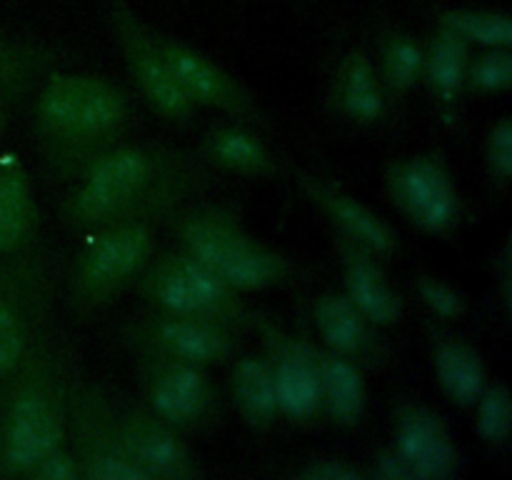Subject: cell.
<instances>
[{
  "label": "cell",
  "mask_w": 512,
  "mask_h": 480,
  "mask_svg": "<svg viewBox=\"0 0 512 480\" xmlns=\"http://www.w3.org/2000/svg\"><path fill=\"white\" fill-rule=\"evenodd\" d=\"M35 205L28 180L20 170L0 173V253H10L28 238L33 228Z\"/></svg>",
  "instance_id": "7402d4cb"
},
{
  "label": "cell",
  "mask_w": 512,
  "mask_h": 480,
  "mask_svg": "<svg viewBox=\"0 0 512 480\" xmlns=\"http://www.w3.org/2000/svg\"><path fill=\"white\" fill-rule=\"evenodd\" d=\"M433 365L443 393L460 408H473L488 385L478 350L460 338H445L435 348Z\"/></svg>",
  "instance_id": "2e32d148"
},
{
  "label": "cell",
  "mask_w": 512,
  "mask_h": 480,
  "mask_svg": "<svg viewBox=\"0 0 512 480\" xmlns=\"http://www.w3.org/2000/svg\"><path fill=\"white\" fill-rule=\"evenodd\" d=\"M475 430L480 440L493 448L508 443L512 433V400L505 383L485 385L480 398L475 400Z\"/></svg>",
  "instance_id": "484cf974"
},
{
  "label": "cell",
  "mask_w": 512,
  "mask_h": 480,
  "mask_svg": "<svg viewBox=\"0 0 512 480\" xmlns=\"http://www.w3.org/2000/svg\"><path fill=\"white\" fill-rule=\"evenodd\" d=\"M273 390L278 413L293 420H310L323 408V378H320V358L308 348L283 350L273 365Z\"/></svg>",
  "instance_id": "4fadbf2b"
},
{
  "label": "cell",
  "mask_w": 512,
  "mask_h": 480,
  "mask_svg": "<svg viewBox=\"0 0 512 480\" xmlns=\"http://www.w3.org/2000/svg\"><path fill=\"white\" fill-rule=\"evenodd\" d=\"M3 128H5V113L3 108H0V133H3Z\"/></svg>",
  "instance_id": "d590c367"
},
{
  "label": "cell",
  "mask_w": 512,
  "mask_h": 480,
  "mask_svg": "<svg viewBox=\"0 0 512 480\" xmlns=\"http://www.w3.org/2000/svg\"><path fill=\"white\" fill-rule=\"evenodd\" d=\"M158 48L190 103L223 108L238 115L248 113L250 105L243 90L213 60L200 55L198 50L188 48V45L175 43V40H163V43H158Z\"/></svg>",
  "instance_id": "30bf717a"
},
{
  "label": "cell",
  "mask_w": 512,
  "mask_h": 480,
  "mask_svg": "<svg viewBox=\"0 0 512 480\" xmlns=\"http://www.w3.org/2000/svg\"><path fill=\"white\" fill-rule=\"evenodd\" d=\"M320 378H323V405L340 425H355L365 408V383L353 360L343 355H323L320 358Z\"/></svg>",
  "instance_id": "d6986e66"
},
{
  "label": "cell",
  "mask_w": 512,
  "mask_h": 480,
  "mask_svg": "<svg viewBox=\"0 0 512 480\" xmlns=\"http://www.w3.org/2000/svg\"><path fill=\"white\" fill-rule=\"evenodd\" d=\"M28 475L33 478H43V480H75L80 475L78 463H75L70 455H65L63 450H53V453L45 455Z\"/></svg>",
  "instance_id": "d6a6232c"
},
{
  "label": "cell",
  "mask_w": 512,
  "mask_h": 480,
  "mask_svg": "<svg viewBox=\"0 0 512 480\" xmlns=\"http://www.w3.org/2000/svg\"><path fill=\"white\" fill-rule=\"evenodd\" d=\"M38 120L60 138H105L123 125L125 98L93 75H58L40 93Z\"/></svg>",
  "instance_id": "7a4b0ae2"
},
{
  "label": "cell",
  "mask_w": 512,
  "mask_h": 480,
  "mask_svg": "<svg viewBox=\"0 0 512 480\" xmlns=\"http://www.w3.org/2000/svg\"><path fill=\"white\" fill-rule=\"evenodd\" d=\"M85 465H88L85 473L95 480H148L145 470L120 445L95 450L93 455H88Z\"/></svg>",
  "instance_id": "f546056e"
},
{
  "label": "cell",
  "mask_w": 512,
  "mask_h": 480,
  "mask_svg": "<svg viewBox=\"0 0 512 480\" xmlns=\"http://www.w3.org/2000/svg\"><path fill=\"white\" fill-rule=\"evenodd\" d=\"M153 248L143 223H125L100 235L80 260V285L90 298H103L140 270Z\"/></svg>",
  "instance_id": "9c48e42d"
},
{
  "label": "cell",
  "mask_w": 512,
  "mask_h": 480,
  "mask_svg": "<svg viewBox=\"0 0 512 480\" xmlns=\"http://www.w3.org/2000/svg\"><path fill=\"white\" fill-rule=\"evenodd\" d=\"M233 393L240 413L250 425H270L278 403L273 390V370L260 358H243L233 368Z\"/></svg>",
  "instance_id": "44dd1931"
},
{
  "label": "cell",
  "mask_w": 512,
  "mask_h": 480,
  "mask_svg": "<svg viewBox=\"0 0 512 480\" xmlns=\"http://www.w3.org/2000/svg\"><path fill=\"white\" fill-rule=\"evenodd\" d=\"M145 293L163 313L223 323L240 313L235 290L193 255H168L145 278Z\"/></svg>",
  "instance_id": "3957f363"
},
{
  "label": "cell",
  "mask_w": 512,
  "mask_h": 480,
  "mask_svg": "<svg viewBox=\"0 0 512 480\" xmlns=\"http://www.w3.org/2000/svg\"><path fill=\"white\" fill-rule=\"evenodd\" d=\"M208 405V380L195 363L168 358L150 380V408L155 418L173 425H190Z\"/></svg>",
  "instance_id": "8fae6325"
},
{
  "label": "cell",
  "mask_w": 512,
  "mask_h": 480,
  "mask_svg": "<svg viewBox=\"0 0 512 480\" xmlns=\"http://www.w3.org/2000/svg\"><path fill=\"white\" fill-rule=\"evenodd\" d=\"M393 453L410 470L413 480H445L458 473V448L440 415L425 405H410L400 413Z\"/></svg>",
  "instance_id": "52a82bcc"
},
{
  "label": "cell",
  "mask_w": 512,
  "mask_h": 480,
  "mask_svg": "<svg viewBox=\"0 0 512 480\" xmlns=\"http://www.w3.org/2000/svg\"><path fill=\"white\" fill-rule=\"evenodd\" d=\"M318 198L323 203V208L328 210L330 218H333V223L358 248L368 250V253H393L398 240H395V233L390 230V225L378 213L365 208L363 203H358L350 195L335 193V190H320Z\"/></svg>",
  "instance_id": "e0dca14e"
},
{
  "label": "cell",
  "mask_w": 512,
  "mask_h": 480,
  "mask_svg": "<svg viewBox=\"0 0 512 480\" xmlns=\"http://www.w3.org/2000/svg\"><path fill=\"white\" fill-rule=\"evenodd\" d=\"M375 475L383 480H413L410 470L405 468L403 460L390 450V453H383L378 458V468H375Z\"/></svg>",
  "instance_id": "e575fe53"
},
{
  "label": "cell",
  "mask_w": 512,
  "mask_h": 480,
  "mask_svg": "<svg viewBox=\"0 0 512 480\" xmlns=\"http://www.w3.org/2000/svg\"><path fill=\"white\" fill-rule=\"evenodd\" d=\"M390 193L398 208L425 233L445 235L458 225V190L445 165L430 155L400 163L390 175Z\"/></svg>",
  "instance_id": "277c9868"
},
{
  "label": "cell",
  "mask_w": 512,
  "mask_h": 480,
  "mask_svg": "<svg viewBox=\"0 0 512 480\" xmlns=\"http://www.w3.org/2000/svg\"><path fill=\"white\" fill-rule=\"evenodd\" d=\"M425 68V53L410 35H395L385 48V78L393 90H408Z\"/></svg>",
  "instance_id": "4316f807"
},
{
  "label": "cell",
  "mask_w": 512,
  "mask_h": 480,
  "mask_svg": "<svg viewBox=\"0 0 512 480\" xmlns=\"http://www.w3.org/2000/svg\"><path fill=\"white\" fill-rule=\"evenodd\" d=\"M418 298L438 318L458 320L465 313V298L460 295V290L455 285L445 283V280L433 278V275L420 278Z\"/></svg>",
  "instance_id": "4dcf8cb0"
},
{
  "label": "cell",
  "mask_w": 512,
  "mask_h": 480,
  "mask_svg": "<svg viewBox=\"0 0 512 480\" xmlns=\"http://www.w3.org/2000/svg\"><path fill=\"white\" fill-rule=\"evenodd\" d=\"M153 173L150 155L140 148H118L103 155L75 193L73 210L83 223H100L123 213L145 190Z\"/></svg>",
  "instance_id": "5b68a950"
},
{
  "label": "cell",
  "mask_w": 512,
  "mask_h": 480,
  "mask_svg": "<svg viewBox=\"0 0 512 480\" xmlns=\"http://www.w3.org/2000/svg\"><path fill=\"white\" fill-rule=\"evenodd\" d=\"M115 23H118L120 43H123L130 73H133L135 83L140 85L148 103L170 120L188 118L195 105L180 90L178 80L170 73L158 43L135 23L133 15L125 8H115Z\"/></svg>",
  "instance_id": "ba28073f"
},
{
  "label": "cell",
  "mask_w": 512,
  "mask_h": 480,
  "mask_svg": "<svg viewBox=\"0 0 512 480\" xmlns=\"http://www.w3.org/2000/svg\"><path fill=\"white\" fill-rule=\"evenodd\" d=\"M63 425L53 398L40 385H25L10 403L3 433V465L8 473L28 475L48 453L60 448Z\"/></svg>",
  "instance_id": "8992f818"
},
{
  "label": "cell",
  "mask_w": 512,
  "mask_h": 480,
  "mask_svg": "<svg viewBox=\"0 0 512 480\" xmlns=\"http://www.w3.org/2000/svg\"><path fill=\"white\" fill-rule=\"evenodd\" d=\"M120 448L145 470L148 478H185L190 455L163 420L133 418L120 433Z\"/></svg>",
  "instance_id": "5bb4252c"
},
{
  "label": "cell",
  "mask_w": 512,
  "mask_h": 480,
  "mask_svg": "<svg viewBox=\"0 0 512 480\" xmlns=\"http://www.w3.org/2000/svg\"><path fill=\"white\" fill-rule=\"evenodd\" d=\"M488 165L490 173L508 183L512 175V128L508 118H500L488 135Z\"/></svg>",
  "instance_id": "1f68e13d"
},
{
  "label": "cell",
  "mask_w": 512,
  "mask_h": 480,
  "mask_svg": "<svg viewBox=\"0 0 512 480\" xmlns=\"http://www.w3.org/2000/svg\"><path fill=\"white\" fill-rule=\"evenodd\" d=\"M468 80L478 93H503L512 83V55L508 48H490L468 65Z\"/></svg>",
  "instance_id": "83f0119b"
},
{
  "label": "cell",
  "mask_w": 512,
  "mask_h": 480,
  "mask_svg": "<svg viewBox=\"0 0 512 480\" xmlns=\"http://www.w3.org/2000/svg\"><path fill=\"white\" fill-rule=\"evenodd\" d=\"M308 480H360L363 473L355 470L353 465L343 463V460H320V463L310 465L303 473Z\"/></svg>",
  "instance_id": "836d02e7"
},
{
  "label": "cell",
  "mask_w": 512,
  "mask_h": 480,
  "mask_svg": "<svg viewBox=\"0 0 512 480\" xmlns=\"http://www.w3.org/2000/svg\"><path fill=\"white\" fill-rule=\"evenodd\" d=\"M315 328L335 355L355 358L370 343L368 320L358 313L348 295H323L313 310Z\"/></svg>",
  "instance_id": "ac0fdd59"
},
{
  "label": "cell",
  "mask_w": 512,
  "mask_h": 480,
  "mask_svg": "<svg viewBox=\"0 0 512 480\" xmlns=\"http://www.w3.org/2000/svg\"><path fill=\"white\" fill-rule=\"evenodd\" d=\"M345 288H348V300L368 323L393 325L400 320L403 305L398 293L388 285L383 270L373 260V253L358 245L345 253Z\"/></svg>",
  "instance_id": "9a60e30c"
},
{
  "label": "cell",
  "mask_w": 512,
  "mask_h": 480,
  "mask_svg": "<svg viewBox=\"0 0 512 480\" xmlns=\"http://www.w3.org/2000/svg\"><path fill=\"white\" fill-rule=\"evenodd\" d=\"M340 100L345 113L358 123H375L383 115L385 100L373 65L363 55H350L340 78Z\"/></svg>",
  "instance_id": "603a6c76"
},
{
  "label": "cell",
  "mask_w": 512,
  "mask_h": 480,
  "mask_svg": "<svg viewBox=\"0 0 512 480\" xmlns=\"http://www.w3.org/2000/svg\"><path fill=\"white\" fill-rule=\"evenodd\" d=\"M150 340L165 358L195 365L218 363L230 350V338L220 323L188 315L165 313L150 328Z\"/></svg>",
  "instance_id": "7c38bea8"
},
{
  "label": "cell",
  "mask_w": 512,
  "mask_h": 480,
  "mask_svg": "<svg viewBox=\"0 0 512 480\" xmlns=\"http://www.w3.org/2000/svg\"><path fill=\"white\" fill-rule=\"evenodd\" d=\"M210 155L215 163L238 173H265L270 168V155L255 135L240 128L215 130L208 138Z\"/></svg>",
  "instance_id": "d4e9b609"
},
{
  "label": "cell",
  "mask_w": 512,
  "mask_h": 480,
  "mask_svg": "<svg viewBox=\"0 0 512 480\" xmlns=\"http://www.w3.org/2000/svg\"><path fill=\"white\" fill-rule=\"evenodd\" d=\"M25 355V325L18 308L0 295V378L13 373Z\"/></svg>",
  "instance_id": "f1b7e54d"
},
{
  "label": "cell",
  "mask_w": 512,
  "mask_h": 480,
  "mask_svg": "<svg viewBox=\"0 0 512 480\" xmlns=\"http://www.w3.org/2000/svg\"><path fill=\"white\" fill-rule=\"evenodd\" d=\"M425 73L440 103L453 105L468 78V43L450 30H440L425 55Z\"/></svg>",
  "instance_id": "ffe728a7"
},
{
  "label": "cell",
  "mask_w": 512,
  "mask_h": 480,
  "mask_svg": "<svg viewBox=\"0 0 512 480\" xmlns=\"http://www.w3.org/2000/svg\"><path fill=\"white\" fill-rule=\"evenodd\" d=\"M445 30L463 38L465 43H478L483 48H510L512 23L505 13L493 10H448L440 18Z\"/></svg>",
  "instance_id": "cb8c5ba5"
},
{
  "label": "cell",
  "mask_w": 512,
  "mask_h": 480,
  "mask_svg": "<svg viewBox=\"0 0 512 480\" xmlns=\"http://www.w3.org/2000/svg\"><path fill=\"white\" fill-rule=\"evenodd\" d=\"M185 253L213 270L233 290H265L280 283L285 260L255 243L233 218L223 213L190 215L180 233Z\"/></svg>",
  "instance_id": "6da1fadb"
}]
</instances>
